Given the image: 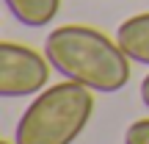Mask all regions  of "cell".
Wrapping results in <instances>:
<instances>
[{
  "label": "cell",
  "mask_w": 149,
  "mask_h": 144,
  "mask_svg": "<svg viewBox=\"0 0 149 144\" xmlns=\"http://www.w3.org/2000/svg\"><path fill=\"white\" fill-rule=\"evenodd\" d=\"M44 55L66 80L88 86L91 91H122L130 80V58L116 39L88 25H61L50 31Z\"/></svg>",
  "instance_id": "1"
},
{
  "label": "cell",
  "mask_w": 149,
  "mask_h": 144,
  "mask_svg": "<svg viewBox=\"0 0 149 144\" xmlns=\"http://www.w3.org/2000/svg\"><path fill=\"white\" fill-rule=\"evenodd\" d=\"M94 111L91 89L64 80L39 91L17 122L14 144H72Z\"/></svg>",
  "instance_id": "2"
},
{
  "label": "cell",
  "mask_w": 149,
  "mask_h": 144,
  "mask_svg": "<svg viewBox=\"0 0 149 144\" xmlns=\"http://www.w3.org/2000/svg\"><path fill=\"white\" fill-rule=\"evenodd\" d=\"M50 58L28 44L3 42L0 44V94L28 97L44 91L50 80Z\"/></svg>",
  "instance_id": "3"
},
{
  "label": "cell",
  "mask_w": 149,
  "mask_h": 144,
  "mask_svg": "<svg viewBox=\"0 0 149 144\" xmlns=\"http://www.w3.org/2000/svg\"><path fill=\"white\" fill-rule=\"evenodd\" d=\"M116 42L130 61L149 67V11L124 20L116 28Z\"/></svg>",
  "instance_id": "4"
},
{
  "label": "cell",
  "mask_w": 149,
  "mask_h": 144,
  "mask_svg": "<svg viewBox=\"0 0 149 144\" xmlns=\"http://www.w3.org/2000/svg\"><path fill=\"white\" fill-rule=\"evenodd\" d=\"M6 6L17 22L28 28H44L55 20L61 0H6Z\"/></svg>",
  "instance_id": "5"
},
{
  "label": "cell",
  "mask_w": 149,
  "mask_h": 144,
  "mask_svg": "<svg viewBox=\"0 0 149 144\" xmlns=\"http://www.w3.org/2000/svg\"><path fill=\"white\" fill-rule=\"evenodd\" d=\"M124 144H149V119H138L127 128Z\"/></svg>",
  "instance_id": "6"
},
{
  "label": "cell",
  "mask_w": 149,
  "mask_h": 144,
  "mask_svg": "<svg viewBox=\"0 0 149 144\" xmlns=\"http://www.w3.org/2000/svg\"><path fill=\"white\" fill-rule=\"evenodd\" d=\"M141 100H144V105L149 108V75L141 80Z\"/></svg>",
  "instance_id": "7"
},
{
  "label": "cell",
  "mask_w": 149,
  "mask_h": 144,
  "mask_svg": "<svg viewBox=\"0 0 149 144\" xmlns=\"http://www.w3.org/2000/svg\"><path fill=\"white\" fill-rule=\"evenodd\" d=\"M0 144H11V141H0Z\"/></svg>",
  "instance_id": "8"
}]
</instances>
